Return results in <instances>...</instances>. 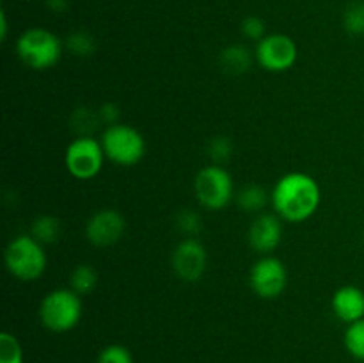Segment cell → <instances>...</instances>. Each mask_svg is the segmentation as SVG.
Wrapping results in <instances>:
<instances>
[{
  "label": "cell",
  "mask_w": 364,
  "mask_h": 363,
  "mask_svg": "<svg viewBox=\"0 0 364 363\" xmlns=\"http://www.w3.org/2000/svg\"><path fill=\"white\" fill-rule=\"evenodd\" d=\"M270 198V203L281 219L288 223H302L318 210L322 192L315 178L294 171L276 182Z\"/></svg>",
  "instance_id": "1"
},
{
  "label": "cell",
  "mask_w": 364,
  "mask_h": 363,
  "mask_svg": "<svg viewBox=\"0 0 364 363\" xmlns=\"http://www.w3.org/2000/svg\"><path fill=\"white\" fill-rule=\"evenodd\" d=\"M16 53L21 63L31 70H50L60 60L63 41L48 28L32 27L18 36Z\"/></svg>",
  "instance_id": "2"
},
{
  "label": "cell",
  "mask_w": 364,
  "mask_h": 363,
  "mask_svg": "<svg viewBox=\"0 0 364 363\" xmlns=\"http://www.w3.org/2000/svg\"><path fill=\"white\" fill-rule=\"evenodd\" d=\"M82 312V295L73 288H55L43 298L39 305V320L53 333H66L77 327Z\"/></svg>",
  "instance_id": "3"
},
{
  "label": "cell",
  "mask_w": 364,
  "mask_h": 363,
  "mask_svg": "<svg viewBox=\"0 0 364 363\" xmlns=\"http://www.w3.org/2000/svg\"><path fill=\"white\" fill-rule=\"evenodd\" d=\"M6 267L20 281H36L46 270L45 246L32 235H18L7 244L4 253Z\"/></svg>",
  "instance_id": "4"
},
{
  "label": "cell",
  "mask_w": 364,
  "mask_h": 363,
  "mask_svg": "<svg viewBox=\"0 0 364 363\" xmlns=\"http://www.w3.org/2000/svg\"><path fill=\"white\" fill-rule=\"evenodd\" d=\"M100 142H102L107 159L117 166H135L141 162L146 153L144 137L137 128L130 125H109L103 130Z\"/></svg>",
  "instance_id": "5"
},
{
  "label": "cell",
  "mask_w": 364,
  "mask_h": 363,
  "mask_svg": "<svg viewBox=\"0 0 364 363\" xmlns=\"http://www.w3.org/2000/svg\"><path fill=\"white\" fill-rule=\"evenodd\" d=\"M194 192L203 209L223 210L235 196L233 178L223 166L210 164L196 174Z\"/></svg>",
  "instance_id": "6"
},
{
  "label": "cell",
  "mask_w": 364,
  "mask_h": 363,
  "mask_svg": "<svg viewBox=\"0 0 364 363\" xmlns=\"http://www.w3.org/2000/svg\"><path fill=\"white\" fill-rule=\"evenodd\" d=\"M105 159L102 142L91 135H78L68 144L64 153V166L68 173L77 180H92L100 174Z\"/></svg>",
  "instance_id": "7"
},
{
  "label": "cell",
  "mask_w": 364,
  "mask_h": 363,
  "mask_svg": "<svg viewBox=\"0 0 364 363\" xmlns=\"http://www.w3.org/2000/svg\"><path fill=\"white\" fill-rule=\"evenodd\" d=\"M249 285L258 298H279L288 285L287 265L276 256H262L252 263L251 273H249Z\"/></svg>",
  "instance_id": "8"
},
{
  "label": "cell",
  "mask_w": 364,
  "mask_h": 363,
  "mask_svg": "<svg viewBox=\"0 0 364 363\" xmlns=\"http://www.w3.org/2000/svg\"><path fill=\"white\" fill-rule=\"evenodd\" d=\"M299 59L297 43L287 34H267L256 45V60L259 66L272 73H281L294 68Z\"/></svg>",
  "instance_id": "9"
},
{
  "label": "cell",
  "mask_w": 364,
  "mask_h": 363,
  "mask_svg": "<svg viewBox=\"0 0 364 363\" xmlns=\"http://www.w3.org/2000/svg\"><path fill=\"white\" fill-rule=\"evenodd\" d=\"M127 230V221L119 210L102 209L92 214L85 223V238L96 248L117 244Z\"/></svg>",
  "instance_id": "10"
},
{
  "label": "cell",
  "mask_w": 364,
  "mask_h": 363,
  "mask_svg": "<svg viewBox=\"0 0 364 363\" xmlns=\"http://www.w3.org/2000/svg\"><path fill=\"white\" fill-rule=\"evenodd\" d=\"M171 263L180 280L194 283L205 274L208 265V253L198 238L187 237L174 248Z\"/></svg>",
  "instance_id": "11"
},
{
  "label": "cell",
  "mask_w": 364,
  "mask_h": 363,
  "mask_svg": "<svg viewBox=\"0 0 364 363\" xmlns=\"http://www.w3.org/2000/svg\"><path fill=\"white\" fill-rule=\"evenodd\" d=\"M281 238H283V219L277 214H258L247 233L249 246L262 255L272 253L281 244Z\"/></svg>",
  "instance_id": "12"
},
{
  "label": "cell",
  "mask_w": 364,
  "mask_h": 363,
  "mask_svg": "<svg viewBox=\"0 0 364 363\" xmlns=\"http://www.w3.org/2000/svg\"><path fill=\"white\" fill-rule=\"evenodd\" d=\"M331 308L336 319L345 324L364 319V290L355 285H343L333 294Z\"/></svg>",
  "instance_id": "13"
},
{
  "label": "cell",
  "mask_w": 364,
  "mask_h": 363,
  "mask_svg": "<svg viewBox=\"0 0 364 363\" xmlns=\"http://www.w3.org/2000/svg\"><path fill=\"white\" fill-rule=\"evenodd\" d=\"M252 53L244 45H230L220 53V66L231 75H242L251 68Z\"/></svg>",
  "instance_id": "14"
},
{
  "label": "cell",
  "mask_w": 364,
  "mask_h": 363,
  "mask_svg": "<svg viewBox=\"0 0 364 363\" xmlns=\"http://www.w3.org/2000/svg\"><path fill=\"white\" fill-rule=\"evenodd\" d=\"M272 201L270 194L267 192L265 187L262 185H245L240 192L237 194V205L240 206L244 212H259L267 209V205Z\"/></svg>",
  "instance_id": "15"
},
{
  "label": "cell",
  "mask_w": 364,
  "mask_h": 363,
  "mask_svg": "<svg viewBox=\"0 0 364 363\" xmlns=\"http://www.w3.org/2000/svg\"><path fill=\"white\" fill-rule=\"evenodd\" d=\"M98 270L89 263H80L70 274V288H73L78 295H87L98 287Z\"/></svg>",
  "instance_id": "16"
},
{
  "label": "cell",
  "mask_w": 364,
  "mask_h": 363,
  "mask_svg": "<svg viewBox=\"0 0 364 363\" xmlns=\"http://www.w3.org/2000/svg\"><path fill=\"white\" fill-rule=\"evenodd\" d=\"M31 235L43 246L52 244L60 235V223L53 216H39L32 221Z\"/></svg>",
  "instance_id": "17"
},
{
  "label": "cell",
  "mask_w": 364,
  "mask_h": 363,
  "mask_svg": "<svg viewBox=\"0 0 364 363\" xmlns=\"http://www.w3.org/2000/svg\"><path fill=\"white\" fill-rule=\"evenodd\" d=\"M343 342L352 358L364 362V319L348 324Z\"/></svg>",
  "instance_id": "18"
},
{
  "label": "cell",
  "mask_w": 364,
  "mask_h": 363,
  "mask_svg": "<svg viewBox=\"0 0 364 363\" xmlns=\"http://www.w3.org/2000/svg\"><path fill=\"white\" fill-rule=\"evenodd\" d=\"M0 363H23V349L20 340L9 331L0 333Z\"/></svg>",
  "instance_id": "19"
},
{
  "label": "cell",
  "mask_w": 364,
  "mask_h": 363,
  "mask_svg": "<svg viewBox=\"0 0 364 363\" xmlns=\"http://www.w3.org/2000/svg\"><path fill=\"white\" fill-rule=\"evenodd\" d=\"M343 27L348 34L363 36L364 34V2L348 4L343 13Z\"/></svg>",
  "instance_id": "20"
},
{
  "label": "cell",
  "mask_w": 364,
  "mask_h": 363,
  "mask_svg": "<svg viewBox=\"0 0 364 363\" xmlns=\"http://www.w3.org/2000/svg\"><path fill=\"white\" fill-rule=\"evenodd\" d=\"M66 48L77 57H89L96 50V41L89 32L77 31L68 36Z\"/></svg>",
  "instance_id": "21"
},
{
  "label": "cell",
  "mask_w": 364,
  "mask_h": 363,
  "mask_svg": "<svg viewBox=\"0 0 364 363\" xmlns=\"http://www.w3.org/2000/svg\"><path fill=\"white\" fill-rule=\"evenodd\" d=\"M176 226L178 230H180L181 233L187 235V237H196L203 228L201 216H199L196 210H181L176 217Z\"/></svg>",
  "instance_id": "22"
},
{
  "label": "cell",
  "mask_w": 364,
  "mask_h": 363,
  "mask_svg": "<svg viewBox=\"0 0 364 363\" xmlns=\"http://www.w3.org/2000/svg\"><path fill=\"white\" fill-rule=\"evenodd\" d=\"M96 363H134V356L124 345L110 344L100 351Z\"/></svg>",
  "instance_id": "23"
},
{
  "label": "cell",
  "mask_w": 364,
  "mask_h": 363,
  "mask_svg": "<svg viewBox=\"0 0 364 363\" xmlns=\"http://www.w3.org/2000/svg\"><path fill=\"white\" fill-rule=\"evenodd\" d=\"M240 28H242V34H244L247 39H252V41H262V39L267 36L265 21H263L259 16L244 18Z\"/></svg>",
  "instance_id": "24"
},
{
  "label": "cell",
  "mask_w": 364,
  "mask_h": 363,
  "mask_svg": "<svg viewBox=\"0 0 364 363\" xmlns=\"http://www.w3.org/2000/svg\"><path fill=\"white\" fill-rule=\"evenodd\" d=\"M208 153L217 164L226 162L231 157V153H233V144H231V141L228 137H215L210 142Z\"/></svg>",
  "instance_id": "25"
},
{
  "label": "cell",
  "mask_w": 364,
  "mask_h": 363,
  "mask_svg": "<svg viewBox=\"0 0 364 363\" xmlns=\"http://www.w3.org/2000/svg\"><path fill=\"white\" fill-rule=\"evenodd\" d=\"M117 117H119V109H117V105H114V103H105V105H102V109L98 110V120L107 123V127H109V125H116Z\"/></svg>",
  "instance_id": "26"
},
{
  "label": "cell",
  "mask_w": 364,
  "mask_h": 363,
  "mask_svg": "<svg viewBox=\"0 0 364 363\" xmlns=\"http://www.w3.org/2000/svg\"><path fill=\"white\" fill-rule=\"evenodd\" d=\"M46 6H48L50 11H53V13H64V11L70 7V2H68V0H46Z\"/></svg>",
  "instance_id": "27"
},
{
  "label": "cell",
  "mask_w": 364,
  "mask_h": 363,
  "mask_svg": "<svg viewBox=\"0 0 364 363\" xmlns=\"http://www.w3.org/2000/svg\"><path fill=\"white\" fill-rule=\"evenodd\" d=\"M0 38L6 39L7 38V16H6V11L0 13Z\"/></svg>",
  "instance_id": "28"
}]
</instances>
